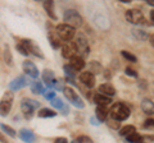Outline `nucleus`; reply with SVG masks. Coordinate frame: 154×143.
Instances as JSON below:
<instances>
[{
	"mask_svg": "<svg viewBox=\"0 0 154 143\" xmlns=\"http://www.w3.org/2000/svg\"><path fill=\"white\" fill-rule=\"evenodd\" d=\"M119 136H122V137H128V136H131L134 134V133H136V128H135L134 125H125L122 127L121 129H119Z\"/></svg>",
	"mask_w": 154,
	"mask_h": 143,
	"instance_id": "a878e982",
	"label": "nucleus"
},
{
	"mask_svg": "<svg viewBox=\"0 0 154 143\" xmlns=\"http://www.w3.org/2000/svg\"><path fill=\"white\" fill-rule=\"evenodd\" d=\"M27 86V80L26 78L23 77V75H19V77L14 78L11 83H9V88H11V91H19V89L25 88Z\"/></svg>",
	"mask_w": 154,
	"mask_h": 143,
	"instance_id": "f8f14e48",
	"label": "nucleus"
},
{
	"mask_svg": "<svg viewBox=\"0 0 154 143\" xmlns=\"http://www.w3.org/2000/svg\"><path fill=\"white\" fill-rule=\"evenodd\" d=\"M63 93H64V97L68 100V102L73 105L75 107H77V109H84V107H85L84 100L80 97V95L77 93L72 87H68V86H66L64 89H63Z\"/></svg>",
	"mask_w": 154,
	"mask_h": 143,
	"instance_id": "7ed1b4c3",
	"label": "nucleus"
},
{
	"mask_svg": "<svg viewBox=\"0 0 154 143\" xmlns=\"http://www.w3.org/2000/svg\"><path fill=\"white\" fill-rule=\"evenodd\" d=\"M76 143H94V141L88 136H79L76 138Z\"/></svg>",
	"mask_w": 154,
	"mask_h": 143,
	"instance_id": "473e14b6",
	"label": "nucleus"
},
{
	"mask_svg": "<svg viewBox=\"0 0 154 143\" xmlns=\"http://www.w3.org/2000/svg\"><path fill=\"white\" fill-rule=\"evenodd\" d=\"M0 141L4 142V143H7V139H5V138H4L3 136H2V133H0Z\"/></svg>",
	"mask_w": 154,
	"mask_h": 143,
	"instance_id": "c03bdc74",
	"label": "nucleus"
},
{
	"mask_svg": "<svg viewBox=\"0 0 154 143\" xmlns=\"http://www.w3.org/2000/svg\"><path fill=\"white\" fill-rule=\"evenodd\" d=\"M37 116L41 118V119H46V118H54L57 116V111L51 110V109H48V107H44V109H40L37 111Z\"/></svg>",
	"mask_w": 154,
	"mask_h": 143,
	"instance_id": "b1692460",
	"label": "nucleus"
},
{
	"mask_svg": "<svg viewBox=\"0 0 154 143\" xmlns=\"http://www.w3.org/2000/svg\"><path fill=\"white\" fill-rule=\"evenodd\" d=\"M131 115V110L127 105H125L122 102H116L113 104L109 109V116L113 119L116 121H123V120H127Z\"/></svg>",
	"mask_w": 154,
	"mask_h": 143,
	"instance_id": "f257e3e1",
	"label": "nucleus"
},
{
	"mask_svg": "<svg viewBox=\"0 0 154 143\" xmlns=\"http://www.w3.org/2000/svg\"><path fill=\"white\" fill-rule=\"evenodd\" d=\"M76 41L75 45L77 46V50H79V54H81V58H88L90 54V47H89V41L85 37L84 33H77L75 36Z\"/></svg>",
	"mask_w": 154,
	"mask_h": 143,
	"instance_id": "39448f33",
	"label": "nucleus"
},
{
	"mask_svg": "<svg viewBox=\"0 0 154 143\" xmlns=\"http://www.w3.org/2000/svg\"><path fill=\"white\" fill-rule=\"evenodd\" d=\"M90 123L93 124V125H95V127H96V125H100V123H99L98 120H96L95 118H91V119H90Z\"/></svg>",
	"mask_w": 154,
	"mask_h": 143,
	"instance_id": "ea45409f",
	"label": "nucleus"
},
{
	"mask_svg": "<svg viewBox=\"0 0 154 143\" xmlns=\"http://www.w3.org/2000/svg\"><path fill=\"white\" fill-rule=\"evenodd\" d=\"M109 115V111L107 107H103V106H96L95 109V119L98 120L99 123H103L108 119Z\"/></svg>",
	"mask_w": 154,
	"mask_h": 143,
	"instance_id": "a211bd4d",
	"label": "nucleus"
},
{
	"mask_svg": "<svg viewBox=\"0 0 154 143\" xmlns=\"http://www.w3.org/2000/svg\"><path fill=\"white\" fill-rule=\"evenodd\" d=\"M50 104H51V106H53V107H55V109H57V110H62V109L66 106V104H63V101H62L59 97L53 98L51 101H50Z\"/></svg>",
	"mask_w": 154,
	"mask_h": 143,
	"instance_id": "7c9ffc66",
	"label": "nucleus"
},
{
	"mask_svg": "<svg viewBox=\"0 0 154 143\" xmlns=\"http://www.w3.org/2000/svg\"><path fill=\"white\" fill-rule=\"evenodd\" d=\"M42 5H44L45 12L48 16L50 17V19L57 21V14L54 13V1H53V0H46V1L42 3Z\"/></svg>",
	"mask_w": 154,
	"mask_h": 143,
	"instance_id": "aec40b11",
	"label": "nucleus"
},
{
	"mask_svg": "<svg viewBox=\"0 0 154 143\" xmlns=\"http://www.w3.org/2000/svg\"><path fill=\"white\" fill-rule=\"evenodd\" d=\"M69 65H71L73 69H76L77 72H80V70H82V69L85 68L86 63H85V60L81 58L80 55H77V56H75V58H72V59L69 60Z\"/></svg>",
	"mask_w": 154,
	"mask_h": 143,
	"instance_id": "6ab92c4d",
	"label": "nucleus"
},
{
	"mask_svg": "<svg viewBox=\"0 0 154 143\" xmlns=\"http://www.w3.org/2000/svg\"><path fill=\"white\" fill-rule=\"evenodd\" d=\"M146 4L150 7H154V0H146Z\"/></svg>",
	"mask_w": 154,
	"mask_h": 143,
	"instance_id": "79ce46f5",
	"label": "nucleus"
},
{
	"mask_svg": "<svg viewBox=\"0 0 154 143\" xmlns=\"http://www.w3.org/2000/svg\"><path fill=\"white\" fill-rule=\"evenodd\" d=\"M139 143H145V142H139Z\"/></svg>",
	"mask_w": 154,
	"mask_h": 143,
	"instance_id": "49530a36",
	"label": "nucleus"
},
{
	"mask_svg": "<svg viewBox=\"0 0 154 143\" xmlns=\"http://www.w3.org/2000/svg\"><path fill=\"white\" fill-rule=\"evenodd\" d=\"M44 97L46 98V100H49V101H51L53 98H55L57 96H55V92H53V91H48L46 93H44Z\"/></svg>",
	"mask_w": 154,
	"mask_h": 143,
	"instance_id": "4c0bfd02",
	"label": "nucleus"
},
{
	"mask_svg": "<svg viewBox=\"0 0 154 143\" xmlns=\"http://www.w3.org/2000/svg\"><path fill=\"white\" fill-rule=\"evenodd\" d=\"M72 143H76V142H75V141H73V142H72Z\"/></svg>",
	"mask_w": 154,
	"mask_h": 143,
	"instance_id": "de8ad7c7",
	"label": "nucleus"
},
{
	"mask_svg": "<svg viewBox=\"0 0 154 143\" xmlns=\"http://www.w3.org/2000/svg\"><path fill=\"white\" fill-rule=\"evenodd\" d=\"M31 91L36 95H41V93H44V86H42L41 82L35 80V82L31 83Z\"/></svg>",
	"mask_w": 154,
	"mask_h": 143,
	"instance_id": "cd10ccee",
	"label": "nucleus"
},
{
	"mask_svg": "<svg viewBox=\"0 0 154 143\" xmlns=\"http://www.w3.org/2000/svg\"><path fill=\"white\" fill-rule=\"evenodd\" d=\"M17 50L19 51V54H21V55H25V56L30 55V54H28V51H27V49H26V47L21 44V42H19V44L17 45Z\"/></svg>",
	"mask_w": 154,
	"mask_h": 143,
	"instance_id": "f704fd0d",
	"label": "nucleus"
},
{
	"mask_svg": "<svg viewBox=\"0 0 154 143\" xmlns=\"http://www.w3.org/2000/svg\"><path fill=\"white\" fill-rule=\"evenodd\" d=\"M21 44L27 49L28 54L35 55L36 58H38V59H44V54H42V50L40 49V46H38L36 42H33L32 40H21Z\"/></svg>",
	"mask_w": 154,
	"mask_h": 143,
	"instance_id": "6e6552de",
	"label": "nucleus"
},
{
	"mask_svg": "<svg viewBox=\"0 0 154 143\" xmlns=\"http://www.w3.org/2000/svg\"><path fill=\"white\" fill-rule=\"evenodd\" d=\"M145 129H150V128H154V118H149V119H146L145 121H144V125H143Z\"/></svg>",
	"mask_w": 154,
	"mask_h": 143,
	"instance_id": "72a5a7b5",
	"label": "nucleus"
},
{
	"mask_svg": "<svg viewBox=\"0 0 154 143\" xmlns=\"http://www.w3.org/2000/svg\"><path fill=\"white\" fill-rule=\"evenodd\" d=\"M126 141L130 143H139L143 141V136H140L139 133H134V134L126 137Z\"/></svg>",
	"mask_w": 154,
	"mask_h": 143,
	"instance_id": "2f4dec72",
	"label": "nucleus"
},
{
	"mask_svg": "<svg viewBox=\"0 0 154 143\" xmlns=\"http://www.w3.org/2000/svg\"><path fill=\"white\" fill-rule=\"evenodd\" d=\"M125 18H126V21L130 22L131 25H143L144 22H145V17H144V14L141 10H139V9H128L125 13Z\"/></svg>",
	"mask_w": 154,
	"mask_h": 143,
	"instance_id": "423d86ee",
	"label": "nucleus"
},
{
	"mask_svg": "<svg viewBox=\"0 0 154 143\" xmlns=\"http://www.w3.org/2000/svg\"><path fill=\"white\" fill-rule=\"evenodd\" d=\"M63 70H64V73H66V78L67 79H71V80H75V78L77 77V73H79V72L72 68L69 64H66L63 66Z\"/></svg>",
	"mask_w": 154,
	"mask_h": 143,
	"instance_id": "393cba45",
	"label": "nucleus"
},
{
	"mask_svg": "<svg viewBox=\"0 0 154 143\" xmlns=\"http://www.w3.org/2000/svg\"><path fill=\"white\" fill-rule=\"evenodd\" d=\"M94 102L96 104V106H103V107H107L112 104V98L108 97V96H104L102 93H95L94 96Z\"/></svg>",
	"mask_w": 154,
	"mask_h": 143,
	"instance_id": "dca6fc26",
	"label": "nucleus"
},
{
	"mask_svg": "<svg viewBox=\"0 0 154 143\" xmlns=\"http://www.w3.org/2000/svg\"><path fill=\"white\" fill-rule=\"evenodd\" d=\"M149 41H150V44H152V46L154 47V35H152V36H149Z\"/></svg>",
	"mask_w": 154,
	"mask_h": 143,
	"instance_id": "a19ab883",
	"label": "nucleus"
},
{
	"mask_svg": "<svg viewBox=\"0 0 154 143\" xmlns=\"http://www.w3.org/2000/svg\"><path fill=\"white\" fill-rule=\"evenodd\" d=\"M121 3H125V4H127V3H131V0H119Z\"/></svg>",
	"mask_w": 154,
	"mask_h": 143,
	"instance_id": "a18cd8bd",
	"label": "nucleus"
},
{
	"mask_svg": "<svg viewBox=\"0 0 154 143\" xmlns=\"http://www.w3.org/2000/svg\"><path fill=\"white\" fill-rule=\"evenodd\" d=\"M98 89H99V93L104 95V96H108L110 98H112L114 95H116V88L110 83H103V84H100Z\"/></svg>",
	"mask_w": 154,
	"mask_h": 143,
	"instance_id": "f3484780",
	"label": "nucleus"
},
{
	"mask_svg": "<svg viewBox=\"0 0 154 143\" xmlns=\"http://www.w3.org/2000/svg\"><path fill=\"white\" fill-rule=\"evenodd\" d=\"M0 128H2V130L5 133V134H8L9 137H16L17 136V132L14 130L12 127L5 125V124H0Z\"/></svg>",
	"mask_w": 154,
	"mask_h": 143,
	"instance_id": "c756f323",
	"label": "nucleus"
},
{
	"mask_svg": "<svg viewBox=\"0 0 154 143\" xmlns=\"http://www.w3.org/2000/svg\"><path fill=\"white\" fill-rule=\"evenodd\" d=\"M63 21H64V25L67 26H71L72 28H80L82 26V17L81 14L75 10V9H67L63 14Z\"/></svg>",
	"mask_w": 154,
	"mask_h": 143,
	"instance_id": "f03ea898",
	"label": "nucleus"
},
{
	"mask_svg": "<svg viewBox=\"0 0 154 143\" xmlns=\"http://www.w3.org/2000/svg\"><path fill=\"white\" fill-rule=\"evenodd\" d=\"M18 136L26 143H35V141H36V136L33 134V132L27 129V128H22V129L18 132Z\"/></svg>",
	"mask_w": 154,
	"mask_h": 143,
	"instance_id": "ddd939ff",
	"label": "nucleus"
},
{
	"mask_svg": "<svg viewBox=\"0 0 154 143\" xmlns=\"http://www.w3.org/2000/svg\"><path fill=\"white\" fill-rule=\"evenodd\" d=\"M42 80L44 83L46 84V87H54V83H55V75H54V72L50 70V69H45L42 72Z\"/></svg>",
	"mask_w": 154,
	"mask_h": 143,
	"instance_id": "4468645a",
	"label": "nucleus"
},
{
	"mask_svg": "<svg viewBox=\"0 0 154 143\" xmlns=\"http://www.w3.org/2000/svg\"><path fill=\"white\" fill-rule=\"evenodd\" d=\"M14 96L11 91H8L4 93L3 98L0 100V116H7L9 111L12 109V104H13Z\"/></svg>",
	"mask_w": 154,
	"mask_h": 143,
	"instance_id": "0eeeda50",
	"label": "nucleus"
},
{
	"mask_svg": "<svg viewBox=\"0 0 154 143\" xmlns=\"http://www.w3.org/2000/svg\"><path fill=\"white\" fill-rule=\"evenodd\" d=\"M21 110L22 112L25 114V116H27V119H30L32 115H33V112H35L36 109L32 106V105H30L27 101H26V98L23 100V101L21 102Z\"/></svg>",
	"mask_w": 154,
	"mask_h": 143,
	"instance_id": "4be33fe9",
	"label": "nucleus"
},
{
	"mask_svg": "<svg viewBox=\"0 0 154 143\" xmlns=\"http://www.w3.org/2000/svg\"><path fill=\"white\" fill-rule=\"evenodd\" d=\"M150 19H152V22H154V9L150 12Z\"/></svg>",
	"mask_w": 154,
	"mask_h": 143,
	"instance_id": "37998d69",
	"label": "nucleus"
},
{
	"mask_svg": "<svg viewBox=\"0 0 154 143\" xmlns=\"http://www.w3.org/2000/svg\"><path fill=\"white\" fill-rule=\"evenodd\" d=\"M121 55H122L123 59H126L128 61V63H136V61H137L136 56H135L134 54H131L130 51H127V50H122L121 51Z\"/></svg>",
	"mask_w": 154,
	"mask_h": 143,
	"instance_id": "c85d7f7f",
	"label": "nucleus"
},
{
	"mask_svg": "<svg viewBox=\"0 0 154 143\" xmlns=\"http://www.w3.org/2000/svg\"><path fill=\"white\" fill-rule=\"evenodd\" d=\"M22 68H23V72H25L28 77H31V78H37L38 74H40V73H38L37 66L33 64L31 60H25V61H23Z\"/></svg>",
	"mask_w": 154,
	"mask_h": 143,
	"instance_id": "9b49d317",
	"label": "nucleus"
},
{
	"mask_svg": "<svg viewBox=\"0 0 154 143\" xmlns=\"http://www.w3.org/2000/svg\"><path fill=\"white\" fill-rule=\"evenodd\" d=\"M60 50H62V56L66 59H72L75 56L79 55V50H77V46L75 45V42H64L63 45L60 46Z\"/></svg>",
	"mask_w": 154,
	"mask_h": 143,
	"instance_id": "1a4fd4ad",
	"label": "nucleus"
},
{
	"mask_svg": "<svg viewBox=\"0 0 154 143\" xmlns=\"http://www.w3.org/2000/svg\"><path fill=\"white\" fill-rule=\"evenodd\" d=\"M79 79L80 82L82 83L84 86H86L88 88H93L95 86V74H93L91 72H82V73H80L79 75Z\"/></svg>",
	"mask_w": 154,
	"mask_h": 143,
	"instance_id": "9d476101",
	"label": "nucleus"
},
{
	"mask_svg": "<svg viewBox=\"0 0 154 143\" xmlns=\"http://www.w3.org/2000/svg\"><path fill=\"white\" fill-rule=\"evenodd\" d=\"M131 32H132V36L137 41H146V40H149V35L144 30H140V28H134Z\"/></svg>",
	"mask_w": 154,
	"mask_h": 143,
	"instance_id": "5701e85b",
	"label": "nucleus"
},
{
	"mask_svg": "<svg viewBox=\"0 0 154 143\" xmlns=\"http://www.w3.org/2000/svg\"><path fill=\"white\" fill-rule=\"evenodd\" d=\"M54 143H68V141H67V138H64V137H59L54 141Z\"/></svg>",
	"mask_w": 154,
	"mask_h": 143,
	"instance_id": "58836bf2",
	"label": "nucleus"
},
{
	"mask_svg": "<svg viewBox=\"0 0 154 143\" xmlns=\"http://www.w3.org/2000/svg\"><path fill=\"white\" fill-rule=\"evenodd\" d=\"M54 87L58 89V91H63L66 86H63V82L60 79H55V83H54Z\"/></svg>",
	"mask_w": 154,
	"mask_h": 143,
	"instance_id": "e433bc0d",
	"label": "nucleus"
},
{
	"mask_svg": "<svg viewBox=\"0 0 154 143\" xmlns=\"http://www.w3.org/2000/svg\"><path fill=\"white\" fill-rule=\"evenodd\" d=\"M4 61H5V64L9 66L13 65V56L11 52V47L8 45H5V47H4Z\"/></svg>",
	"mask_w": 154,
	"mask_h": 143,
	"instance_id": "bb28decb",
	"label": "nucleus"
},
{
	"mask_svg": "<svg viewBox=\"0 0 154 143\" xmlns=\"http://www.w3.org/2000/svg\"><path fill=\"white\" fill-rule=\"evenodd\" d=\"M125 73H126V75H128V77H132V78H137V73H136V70H134L131 68H127L125 69Z\"/></svg>",
	"mask_w": 154,
	"mask_h": 143,
	"instance_id": "c9c22d12",
	"label": "nucleus"
},
{
	"mask_svg": "<svg viewBox=\"0 0 154 143\" xmlns=\"http://www.w3.org/2000/svg\"><path fill=\"white\" fill-rule=\"evenodd\" d=\"M55 32L58 37L60 39V41H66V42H69L75 39L76 36V30L75 28H72L71 26H67L64 23H62V25H58L55 27Z\"/></svg>",
	"mask_w": 154,
	"mask_h": 143,
	"instance_id": "20e7f679",
	"label": "nucleus"
},
{
	"mask_svg": "<svg viewBox=\"0 0 154 143\" xmlns=\"http://www.w3.org/2000/svg\"><path fill=\"white\" fill-rule=\"evenodd\" d=\"M48 39H49V42L53 49H58V47H60V39L58 37L57 32L53 31V30H49V32H48Z\"/></svg>",
	"mask_w": 154,
	"mask_h": 143,
	"instance_id": "412c9836",
	"label": "nucleus"
},
{
	"mask_svg": "<svg viewBox=\"0 0 154 143\" xmlns=\"http://www.w3.org/2000/svg\"><path fill=\"white\" fill-rule=\"evenodd\" d=\"M140 106H141V110L144 111V114H146L149 116L154 115V102L150 98H143Z\"/></svg>",
	"mask_w": 154,
	"mask_h": 143,
	"instance_id": "2eb2a0df",
	"label": "nucleus"
}]
</instances>
